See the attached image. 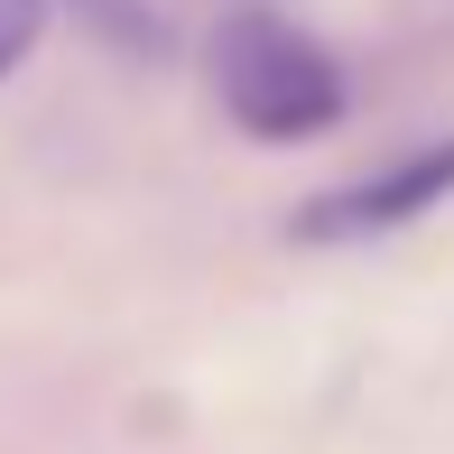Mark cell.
Listing matches in <instances>:
<instances>
[{"label": "cell", "instance_id": "6da1fadb", "mask_svg": "<svg viewBox=\"0 0 454 454\" xmlns=\"http://www.w3.org/2000/svg\"><path fill=\"white\" fill-rule=\"evenodd\" d=\"M214 93H223V112H232V130L270 139V149L325 139L343 121V102H353L334 47H316V37H306L297 19H278V10H232L214 28Z\"/></svg>", "mask_w": 454, "mask_h": 454}, {"label": "cell", "instance_id": "7a4b0ae2", "mask_svg": "<svg viewBox=\"0 0 454 454\" xmlns=\"http://www.w3.org/2000/svg\"><path fill=\"white\" fill-rule=\"evenodd\" d=\"M436 204H454V130L380 158L371 176H343V185H325V195H306L297 214H287V241H306V251H353V241H389V232H408V223H427Z\"/></svg>", "mask_w": 454, "mask_h": 454}, {"label": "cell", "instance_id": "3957f363", "mask_svg": "<svg viewBox=\"0 0 454 454\" xmlns=\"http://www.w3.org/2000/svg\"><path fill=\"white\" fill-rule=\"evenodd\" d=\"M74 19L93 37H112V47H130V56H168V19L149 0H74Z\"/></svg>", "mask_w": 454, "mask_h": 454}, {"label": "cell", "instance_id": "277c9868", "mask_svg": "<svg viewBox=\"0 0 454 454\" xmlns=\"http://www.w3.org/2000/svg\"><path fill=\"white\" fill-rule=\"evenodd\" d=\"M47 10H56V0H0V74L28 66V47L47 37Z\"/></svg>", "mask_w": 454, "mask_h": 454}]
</instances>
